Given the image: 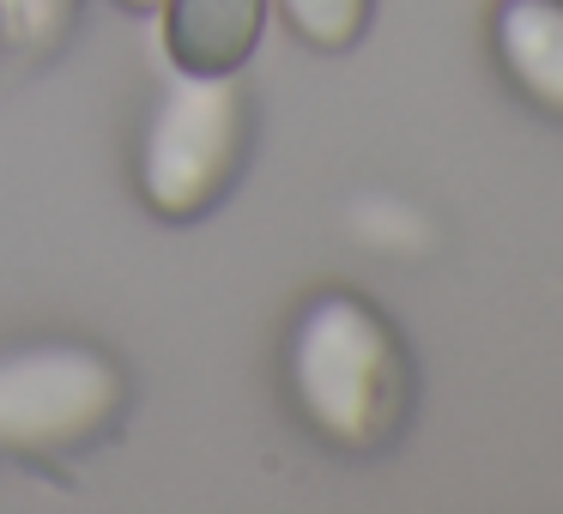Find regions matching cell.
<instances>
[{
  "label": "cell",
  "mask_w": 563,
  "mask_h": 514,
  "mask_svg": "<svg viewBox=\"0 0 563 514\" xmlns=\"http://www.w3.org/2000/svg\"><path fill=\"white\" fill-rule=\"evenodd\" d=\"M291 388L309 424L345 448L394 436L406 412V364L388 321L345 291L316 297L291 339Z\"/></svg>",
  "instance_id": "obj_1"
},
{
  "label": "cell",
  "mask_w": 563,
  "mask_h": 514,
  "mask_svg": "<svg viewBox=\"0 0 563 514\" xmlns=\"http://www.w3.org/2000/svg\"><path fill=\"white\" fill-rule=\"evenodd\" d=\"M236 158H243V91L231 74H183L164 91L146 134L140 182L152 212L195 219L224 194Z\"/></svg>",
  "instance_id": "obj_2"
},
{
  "label": "cell",
  "mask_w": 563,
  "mask_h": 514,
  "mask_svg": "<svg viewBox=\"0 0 563 514\" xmlns=\"http://www.w3.org/2000/svg\"><path fill=\"white\" fill-rule=\"evenodd\" d=\"M122 405V369L86 345L0 357V448H74Z\"/></svg>",
  "instance_id": "obj_3"
},
{
  "label": "cell",
  "mask_w": 563,
  "mask_h": 514,
  "mask_svg": "<svg viewBox=\"0 0 563 514\" xmlns=\"http://www.w3.org/2000/svg\"><path fill=\"white\" fill-rule=\"evenodd\" d=\"M267 0H170V62L176 74H236L261 43Z\"/></svg>",
  "instance_id": "obj_4"
},
{
  "label": "cell",
  "mask_w": 563,
  "mask_h": 514,
  "mask_svg": "<svg viewBox=\"0 0 563 514\" xmlns=\"http://www.w3.org/2000/svg\"><path fill=\"white\" fill-rule=\"evenodd\" d=\"M497 55L509 79L551 115H563V7L558 0H503Z\"/></svg>",
  "instance_id": "obj_5"
},
{
  "label": "cell",
  "mask_w": 563,
  "mask_h": 514,
  "mask_svg": "<svg viewBox=\"0 0 563 514\" xmlns=\"http://www.w3.org/2000/svg\"><path fill=\"white\" fill-rule=\"evenodd\" d=\"M279 7L316 49H345L369 19V0H279Z\"/></svg>",
  "instance_id": "obj_6"
},
{
  "label": "cell",
  "mask_w": 563,
  "mask_h": 514,
  "mask_svg": "<svg viewBox=\"0 0 563 514\" xmlns=\"http://www.w3.org/2000/svg\"><path fill=\"white\" fill-rule=\"evenodd\" d=\"M74 25V0H0V31L19 49H49Z\"/></svg>",
  "instance_id": "obj_7"
},
{
  "label": "cell",
  "mask_w": 563,
  "mask_h": 514,
  "mask_svg": "<svg viewBox=\"0 0 563 514\" xmlns=\"http://www.w3.org/2000/svg\"><path fill=\"white\" fill-rule=\"evenodd\" d=\"M134 7H158V0H134Z\"/></svg>",
  "instance_id": "obj_8"
}]
</instances>
